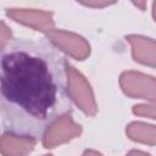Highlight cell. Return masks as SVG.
Here are the masks:
<instances>
[{"label":"cell","instance_id":"obj_1","mask_svg":"<svg viewBox=\"0 0 156 156\" xmlns=\"http://www.w3.org/2000/svg\"><path fill=\"white\" fill-rule=\"evenodd\" d=\"M0 94L6 132L44 136L72 110L68 62L51 40H12L1 49Z\"/></svg>","mask_w":156,"mask_h":156},{"label":"cell","instance_id":"obj_2","mask_svg":"<svg viewBox=\"0 0 156 156\" xmlns=\"http://www.w3.org/2000/svg\"><path fill=\"white\" fill-rule=\"evenodd\" d=\"M68 83H69V93L72 100L74 99L77 104H79L82 108L85 110L87 112L94 113L95 105L91 99V95L89 94V89L85 82L82 79V77L74 69H72L69 65H68Z\"/></svg>","mask_w":156,"mask_h":156},{"label":"cell","instance_id":"obj_3","mask_svg":"<svg viewBox=\"0 0 156 156\" xmlns=\"http://www.w3.org/2000/svg\"><path fill=\"white\" fill-rule=\"evenodd\" d=\"M35 139L5 132L1 136L2 156H26L34 146Z\"/></svg>","mask_w":156,"mask_h":156},{"label":"cell","instance_id":"obj_4","mask_svg":"<svg viewBox=\"0 0 156 156\" xmlns=\"http://www.w3.org/2000/svg\"><path fill=\"white\" fill-rule=\"evenodd\" d=\"M69 115L60 118L56 121L44 134V145L45 147H52L58 141H63L67 138H71L72 135H76L79 133V128L77 126L72 124L71 119L68 118Z\"/></svg>","mask_w":156,"mask_h":156},{"label":"cell","instance_id":"obj_5","mask_svg":"<svg viewBox=\"0 0 156 156\" xmlns=\"http://www.w3.org/2000/svg\"><path fill=\"white\" fill-rule=\"evenodd\" d=\"M6 15L17 22H21L23 24H28V26H32L35 28H43L45 23L50 22V15L39 12V11H34V10L7 9Z\"/></svg>","mask_w":156,"mask_h":156},{"label":"cell","instance_id":"obj_6","mask_svg":"<svg viewBox=\"0 0 156 156\" xmlns=\"http://www.w3.org/2000/svg\"><path fill=\"white\" fill-rule=\"evenodd\" d=\"M130 135L132 138H138L143 141H156V129L150 126H143L140 123L130 126Z\"/></svg>","mask_w":156,"mask_h":156},{"label":"cell","instance_id":"obj_7","mask_svg":"<svg viewBox=\"0 0 156 156\" xmlns=\"http://www.w3.org/2000/svg\"><path fill=\"white\" fill-rule=\"evenodd\" d=\"M10 41H11V32L9 27L5 24V22H1V39H0L1 49L5 48Z\"/></svg>","mask_w":156,"mask_h":156},{"label":"cell","instance_id":"obj_8","mask_svg":"<svg viewBox=\"0 0 156 156\" xmlns=\"http://www.w3.org/2000/svg\"><path fill=\"white\" fill-rule=\"evenodd\" d=\"M129 156H149V155H145L143 152H139V151H133L129 154Z\"/></svg>","mask_w":156,"mask_h":156},{"label":"cell","instance_id":"obj_9","mask_svg":"<svg viewBox=\"0 0 156 156\" xmlns=\"http://www.w3.org/2000/svg\"><path fill=\"white\" fill-rule=\"evenodd\" d=\"M85 156H100V155H96V154H94V152H87Z\"/></svg>","mask_w":156,"mask_h":156},{"label":"cell","instance_id":"obj_10","mask_svg":"<svg viewBox=\"0 0 156 156\" xmlns=\"http://www.w3.org/2000/svg\"><path fill=\"white\" fill-rule=\"evenodd\" d=\"M154 10H155V17H156V2L154 4Z\"/></svg>","mask_w":156,"mask_h":156},{"label":"cell","instance_id":"obj_11","mask_svg":"<svg viewBox=\"0 0 156 156\" xmlns=\"http://www.w3.org/2000/svg\"><path fill=\"white\" fill-rule=\"evenodd\" d=\"M49 156H50V155H49Z\"/></svg>","mask_w":156,"mask_h":156}]
</instances>
